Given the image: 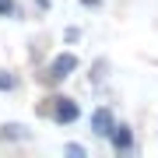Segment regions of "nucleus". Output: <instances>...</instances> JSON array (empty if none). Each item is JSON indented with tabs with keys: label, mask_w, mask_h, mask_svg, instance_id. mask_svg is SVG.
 <instances>
[{
	"label": "nucleus",
	"mask_w": 158,
	"mask_h": 158,
	"mask_svg": "<svg viewBox=\"0 0 158 158\" xmlns=\"http://www.w3.org/2000/svg\"><path fill=\"white\" fill-rule=\"evenodd\" d=\"M0 137H14V141H25V127H18V123H11V127H0Z\"/></svg>",
	"instance_id": "obj_5"
},
{
	"label": "nucleus",
	"mask_w": 158,
	"mask_h": 158,
	"mask_svg": "<svg viewBox=\"0 0 158 158\" xmlns=\"http://www.w3.org/2000/svg\"><path fill=\"white\" fill-rule=\"evenodd\" d=\"M67 155H77V158H81V155H85V148H81V144H67Z\"/></svg>",
	"instance_id": "obj_8"
},
{
	"label": "nucleus",
	"mask_w": 158,
	"mask_h": 158,
	"mask_svg": "<svg viewBox=\"0 0 158 158\" xmlns=\"http://www.w3.org/2000/svg\"><path fill=\"white\" fill-rule=\"evenodd\" d=\"M81 4H88V7H91V4H98V0H81Z\"/></svg>",
	"instance_id": "obj_9"
},
{
	"label": "nucleus",
	"mask_w": 158,
	"mask_h": 158,
	"mask_svg": "<svg viewBox=\"0 0 158 158\" xmlns=\"http://www.w3.org/2000/svg\"><path fill=\"white\" fill-rule=\"evenodd\" d=\"M109 130H113V113H109V109H95V113H91V134L109 137Z\"/></svg>",
	"instance_id": "obj_4"
},
{
	"label": "nucleus",
	"mask_w": 158,
	"mask_h": 158,
	"mask_svg": "<svg viewBox=\"0 0 158 158\" xmlns=\"http://www.w3.org/2000/svg\"><path fill=\"white\" fill-rule=\"evenodd\" d=\"M18 88V81L11 77V74H4V70H0V91H14Z\"/></svg>",
	"instance_id": "obj_6"
},
{
	"label": "nucleus",
	"mask_w": 158,
	"mask_h": 158,
	"mask_svg": "<svg viewBox=\"0 0 158 158\" xmlns=\"http://www.w3.org/2000/svg\"><path fill=\"white\" fill-rule=\"evenodd\" d=\"M77 116H81V109H77L74 98H56V109H53V119L56 123H74Z\"/></svg>",
	"instance_id": "obj_2"
},
{
	"label": "nucleus",
	"mask_w": 158,
	"mask_h": 158,
	"mask_svg": "<svg viewBox=\"0 0 158 158\" xmlns=\"http://www.w3.org/2000/svg\"><path fill=\"white\" fill-rule=\"evenodd\" d=\"M74 70H77V56H74V53H60V56L49 63V77H53V81H63V77H70Z\"/></svg>",
	"instance_id": "obj_1"
},
{
	"label": "nucleus",
	"mask_w": 158,
	"mask_h": 158,
	"mask_svg": "<svg viewBox=\"0 0 158 158\" xmlns=\"http://www.w3.org/2000/svg\"><path fill=\"white\" fill-rule=\"evenodd\" d=\"M7 14H14V0H0V18H7Z\"/></svg>",
	"instance_id": "obj_7"
},
{
	"label": "nucleus",
	"mask_w": 158,
	"mask_h": 158,
	"mask_svg": "<svg viewBox=\"0 0 158 158\" xmlns=\"http://www.w3.org/2000/svg\"><path fill=\"white\" fill-rule=\"evenodd\" d=\"M109 141H113L116 151H130V144H134V134H130V127L113 123V130H109Z\"/></svg>",
	"instance_id": "obj_3"
}]
</instances>
